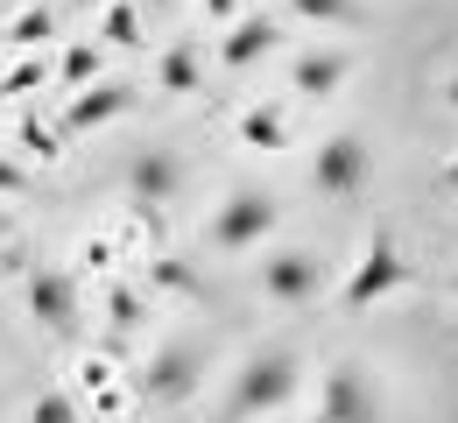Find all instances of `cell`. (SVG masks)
<instances>
[{"label": "cell", "instance_id": "6da1fadb", "mask_svg": "<svg viewBox=\"0 0 458 423\" xmlns=\"http://www.w3.org/2000/svg\"><path fill=\"white\" fill-rule=\"evenodd\" d=\"M296 353L289 346H261V353H247L240 360V374H233V388H226V417L219 423H254V417H268V410H283L289 395H296Z\"/></svg>", "mask_w": 458, "mask_h": 423}, {"label": "cell", "instance_id": "7a4b0ae2", "mask_svg": "<svg viewBox=\"0 0 458 423\" xmlns=\"http://www.w3.org/2000/svg\"><path fill=\"white\" fill-rule=\"evenodd\" d=\"M276 198L268 190H254V183H233L226 198H219V212H212V226H205V241L219 247V254H240V247H261L276 233Z\"/></svg>", "mask_w": 458, "mask_h": 423}, {"label": "cell", "instance_id": "3957f363", "mask_svg": "<svg viewBox=\"0 0 458 423\" xmlns=\"http://www.w3.org/2000/svg\"><path fill=\"white\" fill-rule=\"evenodd\" d=\"M409 283V254H402L395 233H374L367 254L352 261V275L339 283V310H367V303H388Z\"/></svg>", "mask_w": 458, "mask_h": 423}, {"label": "cell", "instance_id": "277c9868", "mask_svg": "<svg viewBox=\"0 0 458 423\" xmlns=\"http://www.w3.org/2000/svg\"><path fill=\"white\" fill-rule=\"evenodd\" d=\"M198 381H205V360H198V346H183V339L156 346L148 360L134 367V395H141V402H163V410L191 402V395H198Z\"/></svg>", "mask_w": 458, "mask_h": 423}, {"label": "cell", "instance_id": "5b68a950", "mask_svg": "<svg viewBox=\"0 0 458 423\" xmlns=\"http://www.w3.org/2000/svg\"><path fill=\"white\" fill-rule=\"evenodd\" d=\"M21 303H29V317L43 325V332H57L71 339L78 325H85V297H78V275H64V268H29V283H21Z\"/></svg>", "mask_w": 458, "mask_h": 423}, {"label": "cell", "instance_id": "8992f818", "mask_svg": "<svg viewBox=\"0 0 458 423\" xmlns=\"http://www.w3.org/2000/svg\"><path fill=\"white\" fill-rule=\"evenodd\" d=\"M318 423H381V388L352 360H339L318 381Z\"/></svg>", "mask_w": 458, "mask_h": 423}, {"label": "cell", "instance_id": "52a82bcc", "mask_svg": "<svg viewBox=\"0 0 458 423\" xmlns=\"http://www.w3.org/2000/svg\"><path fill=\"white\" fill-rule=\"evenodd\" d=\"M367 177H374V148L360 134H325V148L310 163V183L325 198H352V190H367Z\"/></svg>", "mask_w": 458, "mask_h": 423}, {"label": "cell", "instance_id": "ba28073f", "mask_svg": "<svg viewBox=\"0 0 458 423\" xmlns=\"http://www.w3.org/2000/svg\"><path fill=\"white\" fill-rule=\"evenodd\" d=\"M261 290H268L276 303H318V290H325V261L303 254V247H276V254L261 261Z\"/></svg>", "mask_w": 458, "mask_h": 423}, {"label": "cell", "instance_id": "9c48e42d", "mask_svg": "<svg viewBox=\"0 0 458 423\" xmlns=\"http://www.w3.org/2000/svg\"><path fill=\"white\" fill-rule=\"evenodd\" d=\"M134 114V85H120V78H99V85H85L78 99H71V114H64V134H92V127H114Z\"/></svg>", "mask_w": 458, "mask_h": 423}, {"label": "cell", "instance_id": "30bf717a", "mask_svg": "<svg viewBox=\"0 0 458 423\" xmlns=\"http://www.w3.org/2000/svg\"><path fill=\"white\" fill-rule=\"evenodd\" d=\"M283 50V21H226V36H219V63L226 71H247V63H261V57H276Z\"/></svg>", "mask_w": 458, "mask_h": 423}, {"label": "cell", "instance_id": "8fae6325", "mask_svg": "<svg viewBox=\"0 0 458 423\" xmlns=\"http://www.w3.org/2000/svg\"><path fill=\"white\" fill-rule=\"evenodd\" d=\"M127 190H134L141 205H170L176 190H183V163H176L170 148H148V156L127 163Z\"/></svg>", "mask_w": 458, "mask_h": 423}, {"label": "cell", "instance_id": "7c38bea8", "mask_svg": "<svg viewBox=\"0 0 458 423\" xmlns=\"http://www.w3.org/2000/svg\"><path fill=\"white\" fill-rule=\"evenodd\" d=\"M339 78H345V57H339V50H310V57L289 63V85H296L303 99H332V92H339Z\"/></svg>", "mask_w": 458, "mask_h": 423}, {"label": "cell", "instance_id": "4fadbf2b", "mask_svg": "<svg viewBox=\"0 0 458 423\" xmlns=\"http://www.w3.org/2000/svg\"><path fill=\"white\" fill-rule=\"evenodd\" d=\"M156 78H163V92H198V78H205L198 43H170V50H163V63H156Z\"/></svg>", "mask_w": 458, "mask_h": 423}, {"label": "cell", "instance_id": "5bb4252c", "mask_svg": "<svg viewBox=\"0 0 458 423\" xmlns=\"http://www.w3.org/2000/svg\"><path fill=\"white\" fill-rule=\"evenodd\" d=\"M240 141H247V148H268V156H276V148H289L283 106H247V114H240Z\"/></svg>", "mask_w": 458, "mask_h": 423}, {"label": "cell", "instance_id": "9a60e30c", "mask_svg": "<svg viewBox=\"0 0 458 423\" xmlns=\"http://www.w3.org/2000/svg\"><path fill=\"white\" fill-rule=\"evenodd\" d=\"M7 43H14V50H43V43H57V14H50V7H21V14H7Z\"/></svg>", "mask_w": 458, "mask_h": 423}, {"label": "cell", "instance_id": "2e32d148", "mask_svg": "<svg viewBox=\"0 0 458 423\" xmlns=\"http://www.w3.org/2000/svg\"><path fill=\"white\" fill-rule=\"evenodd\" d=\"M99 78H106L99 43H71V50L57 57V85H78V92H85V85H99Z\"/></svg>", "mask_w": 458, "mask_h": 423}, {"label": "cell", "instance_id": "e0dca14e", "mask_svg": "<svg viewBox=\"0 0 458 423\" xmlns=\"http://www.w3.org/2000/svg\"><path fill=\"white\" fill-rule=\"evenodd\" d=\"M99 36H106L114 50H141V36H148V29H141V7H134V0H114V7L99 14Z\"/></svg>", "mask_w": 458, "mask_h": 423}, {"label": "cell", "instance_id": "ac0fdd59", "mask_svg": "<svg viewBox=\"0 0 458 423\" xmlns=\"http://www.w3.org/2000/svg\"><path fill=\"white\" fill-rule=\"evenodd\" d=\"M289 14H303V21H339V29H360V0H289Z\"/></svg>", "mask_w": 458, "mask_h": 423}, {"label": "cell", "instance_id": "d6986e66", "mask_svg": "<svg viewBox=\"0 0 458 423\" xmlns=\"http://www.w3.org/2000/svg\"><path fill=\"white\" fill-rule=\"evenodd\" d=\"M106 325H114V339H127V332L141 325V290H127V283L106 290Z\"/></svg>", "mask_w": 458, "mask_h": 423}, {"label": "cell", "instance_id": "ffe728a7", "mask_svg": "<svg viewBox=\"0 0 458 423\" xmlns=\"http://www.w3.org/2000/svg\"><path fill=\"white\" fill-rule=\"evenodd\" d=\"M29 423H78V402H71L64 388H43V395L29 402Z\"/></svg>", "mask_w": 458, "mask_h": 423}, {"label": "cell", "instance_id": "44dd1931", "mask_svg": "<svg viewBox=\"0 0 458 423\" xmlns=\"http://www.w3.org/2000/svg\"><path fill=\"white\" fill-rule=\"evenodd\" d=\"M43 78H50V63H43V57L14 63V71H7V78H0V99H21V92H36V85H43Z\"/></svg>", "mask_w": 458, "mask_h": 423}, {"label": "cell", "instance_id": "7402d4cb", "mask_svg": "<svg viewBox=\"0 0 458 423\" xmlns=\"http://www.w3.org/2000/svg\"><path fill=\"white\" fill-rule=\"evenodd\" d=\"M14 134H21V148H29L36 163H57V156H64V134H50V127H36V121H21Z\"/></svg>", "mask_w": 458, "mask_h": 423}, {"label": "cell", "instance_id": "603a6c76", "mask_svg": "<svg viewBox=\"0 0 458 423\" xmlns=\"http://www.w3.org/2000/svg\"><path fill=\"white\" fill-rule=\"evenodd\" d=\"M0 190H7V198H21V190H36V177H29L21 163H7V156H0Z\"/></svg>", "mask_w": 458, "mask_h": 423}, {"label": "cell", "instance_id": "cb8c5ba5", "mask_svg": "<svg viewBox=\"0 0 458 423\" xmlns=\"http://www.w3.org/2000/svg\"><path fill=\"white\" fill-rule=\"evenodd\" d=\"M156 283H163V290H198L191 268H176V261H156Z\"/></svg>", "mask_w": 458, "mask_h": 423}, {"label": "cell", "instance_id": "d4e9b609", "mask_svg": "<svg viewBox=\"0 0 458 423\" xmlns=\"http://www.w3.org/2000/svg\"><path fill=\"white\" fill-rule=\"evenodd\" d=\"M205 14H212V21H233V14H240V0H205Z\"/></svg>", "mask_w": 458, "mask_h": 423}, {"label": "cell", "instance_id": "484cf974", "mask_svg": "<svg viewBox=\"0 0 458 423\" xmlns=\"http://www.w3.org/2000/svg\"><path fill=\"white\" fill-rule=\"evenodd\" d=\"M445 106H452V114H458V71H452V85H445Z\"/></svg>", "mask_w": 458, "mask_h": 423}, {"label": "cell", "instance_id": "4316f807", "mask_svg": "<svg viewBox=\"0 0 458 423\" xmlns=\"http://www.w3.org/2000/svg\"><path fill=\"white\" fill-rule=\"evenodd\" d=\"M445 183H452V190H458V156H452V163H445Z\"/></svg>", "mask_w": 458, "mask_h": 423}, {"label": "cell", "instance_id": "83f0119b", "mask_svg": "<svg viewBox=\"0 0 458 423\" xmlns=\"http://www.w3.org/2000/svg\"><path fill=\"white\" fill-rule=\"evenodd\" d=\"M148 7H170V0H148Z\"/></svg>", "mask_w": 458, "mask_h": 423}, {"label": "cell", "instance_id": "f1b7e54d", "mask_svg": "<svg viewBox=\"0 0 458 423\" xmlns=\"http://www.w3.org/2000/svg\"><path fill=\"white\" fill-rule=\"evenodd\" d=\"M452 297H458V275H452Z\"/></svg>", "mask_w": 458, "mask_h": 423}, {"label": "cell", "instance_id": "f546056e", "mask_svg": "<svg viewBox=\"0 0 458 423\" xmlns=\"http://www.w3.org/2000/svg\"><path fill=\"white\" fill-rule=\"evenodd\" d=\"M78 7H92V0H78Z\"/></svg>", "mask_w": 458, "mask_h": 423}, {"label": "cell", "instance_id": "4dcf8cb0", "mask_svg": "<svg viewBox=\"0 0 458 423\" xmlns=\"http://www.w3.org/2000/svg\"><path fill=\"white\" fill-rule=\"evenodd\" d=\"M0 233H7V226H0Z\"/></svg>", "mask_w": 458, "mask_h": 423}]
</instances>
